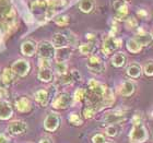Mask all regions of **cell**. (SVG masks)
Wrapping results in <instances>:
<instances>
[{"instance_id": "cell-1", "label": "cell", "mask_w": 153, "mask_h": 143, "mask_svg": "<svg viewBox=\"0 0 153 143\" xmlns=\"http://www.w3.org/2000/svg\"><path fill=\"white\" fill-rule=\"evenodd\" d=\"M149 139V131L142 122L134 124L129 134V141L131 143H144Z\"/></svg>"}, {"instance_id": "cell-2", "label": "cell", "mask_w": 153, "mask_h": 143, "mask_svg": "<svg viewBox=\"0 0 153 143\" xmlns=\"http://www.w3.org/2000/svg\"><path fill=\"white\" fill-rule=\"evenodd\" d=\"M36 51L39 58H45V59H51L54 57V51L55 48L53 47L51 43L47 41H41L39 44L36 46Z\"/></svg>"}, {"instance_id": "cell-3", "label": "cell", "mask_w": 153, "mask_h": 143, "mask_svg": "<svg viewBox=\"0 0 153 143\" xmlns=\"http://www.w3.org/2000/svg\"><path fill=\"white\" fill-rule=\"evenodd\" d=\"M86 66H88V69H89L91 72L94 73H101L105 70V64L104 61L101 59L97 56H90L86 60Z\"/></svg>"}, {"instance_id": "cell-4", "label": "cell", "mask_w": 153, "mask_h": 143, "mask_svg": "<svg viewBox=\"0 0 153 143\" xmlns=\"http://www.w3.org/2000/svg\"><path fill=\"white\" fill-rule=\"evenodd\" d=\"M30 69H31V66H30L29 61L25 59H19V60L14 61L12 64V67H11V70L20 76H27Z\"/></svg>"}, {"instance_id": "cell-5", "label": "cell", "mask_w": 153, "mask_h": 143, "mask_svg": "<svg viewBox=\"0 0 153 143\" xmlns=\"http://www.w3.org/2000/svg\"><path fill=\"white\" fill-rule=\"evenodd\" d=\"M121 44H123V41H121V39H119V38H114V37H107L104 41V43H103V46H102V51L104 53V54L106 55V56H108V55H111L114 50H116L118 47H120Z\"/></svg>"}, {"instance_id": "cell-6", "label": "cell", "mask_w": 153, "mask_h": 143, "mask_svg": "<svg viewBox=\"0 0 153 143\" xmlns=\"http://www.w3.org/2000/svg\"><path fill=\"white\" fill-rule=\"evenodd\" d=\"M60 126V116L56 113H51L44 120V128L47 131H55Z\"/></svg>"}, {"instance_id": "cell-7", "label": "cell", "mask_w": 153, "mask_h": 143, "mask_svg": "<svg viewBox=\"0 0 153 143\" xmlns=\"http://www.w3.org/2000/svg\"><path fill=\"white\" fill-rule=\"evenodd\" d=\"M27 130V124L24 121L21 120H16L12 121L11 124L8 126V132L11 136H20L26 132Z\"/></svg>"}, {"instance_id": "cell-8", "label": "cell", "mask_w": 153, "mask_h": 143, "mask_svg": "<svg viewBox=\"0 0 153 143\" xmlns=\"http://www.w3.org/2000/svg\"><path fill=\"white\" fill-rule=\"evenodd\" d=\"M113 8L116 11V18L118 20H123L128 16V4L124 0H115L113 3Z\"/></svg>"}, {"instance_id": "cell-9", "label": "cell", "mask_w": 153, "mask_h": 143, "mask_svg": "<svg viewBox=\"0 0 153 143\" xmlns=\"http://www.w3.org/2000/svg\"><path fill=\"white\" fill-rule=\"evenodd\" d=\"M71 105V96L67 93H61L55 99L53 106L57 109H66Z\"/></svg>"}, {"instance_id": "cell-10", "label": "cell", "mask_w": 153, "mask_h": 143, "mask_svg": "<svg viewBox=\"0 0 153 143\" xmlns=\"http://www.w3.org/2000/svg\"><path fill=\"white\" fill-rule=\"evenodd\" d=\"M72 49L70 47H61V48H55L54 57L57 62H66V61L71 57Z\"/></svg>"}, {"instance_id": "cell-11", "label": "cell", "mask_w": 153, "mask_h": 143, "mask_svg": "<svg viewBox=\"0 0 153 143\" xmlns=\"http://www.w3.org/2000/svg\"><path fill=\"white\" fill-rule=\"evenodd\" d=\"M14 78H16V73L11 69H4L2 74H0V89L6 90L7 87H9Z\"/></svg>"}, {"instance_id": "cell-12", "label": "cell", "mask_w": 153, "mask_h": 143, "mask_svg": "<svg viewBox=\"0 0 153 143\" xmlns=\"http://www.w3.org/2000/svg\"><path fill=\"white\" fill-rule=\"evenodd\" d=\"M16 107L20 113H30L33 108L32 101L26 96H22V97L16 99Z\"/></svg>"}, {"instance_id": "cell-13", "label": "cell", "mask_w": 153, "mask_h": 143, "mask_svg": "<svg viewBox=\"0 0 153 143\" xmlns=\"http://www.w3.org/2000/svg\"><path fill=\"white\" fill-rule=\"evenodd\" d=\"M125 120V115L124 113H121V111H112V113H108V114L105 116V121L106 124H120L121 121Z\"/></svg>"}, {"instance_id": "cell-14", "label": "cell", "mask_w": 153, "mask_h": 143, "mask_svg": "<svg viewBox=\"0 0 153 143\" xmlns=\"http://www.w3.org/2000/svg\"><path fill=\"white\" fill-rule=\"evenodd\" d=\"M13 109L7 101H0V120H8L12 117Z\"/></svg>"}, {"instance_id": "cell-15", "label": "cell", "mask_w": 153, "mask_h": 143, "mask_svg": "<svg viewBox=\"0 0 153 143\" xmlns=\"http://www.w3.org/2000/svg\"><path fill=\"white\" fill-rule=\"evenodd\" d=\"M69 44V41L66 35H64L62 33H56L53 36V39H51V45L54 48H61V47H66Z\"/></svg>"}, {"instance_id": "cell-16", "label": "cell", "mask_w": 153, "mask_h": 143, "mask_svg": "<svg viewBox=\"0 0 153 143\" xmlns=\"http://www.w3.org/2000/svg\"><path fill=\"white\" fill-rule=\"evenodd\" d=\"M138 41V43L143 47V46H148V45L150 44L151 41H152V34L147 31H144L142 29H139L138 30V33H137V38H136Z\"/></svg>"}, {"instance_id": "cell-17", "label": "cell", "mask_w": 153, "mask_h": 143, "mask_svg": "<svg viewBox=\"0 0 153 143\" xmlns=\"http://www.w3.org/2000/svg\"><path fill=\"white\" fill-rule=\"evenodd\" d=\"M36 51V44L33 41H25L21 45V53L24 56H33Z\"/></svg>"}, {"instance_id": "cell-18", "label": "cell", "mask_w": 153, "mask_h": 143, "mask_svg": "<svg viewBox=\"0 0 153 143\" xmlns=\"http://www.w3.org/2000/svg\"><path fill=\"white\" fill-rule=\"evenodd\" d=\"M134 92V84L132 81L130 80H126L121 83L120 87H119V93H120L123 96H130L132 95Z\"/></svg>"}, {"instance_id": "cell-19", "label": "cell", "mask_w": 153, "mask_h": 143, "mask_svg": "<svg viewBox=\"0 0 153 143\" xmlns=\"http://www.w3.org/2000/svg\"><path fill=\"white\" fill-rule=\"evenodd\" d=\"M30 7H31V10L35 13H41L45 12L48 8L47 1L46 0H32L30 2Z\"/></svg>"}, {"instance_id": "cell-20", "label": "cell", "mask_w": 153, "mask_h": 143, "mask_svg": "<svg viewBox=\"0 0 153 143\" xmlns=\"http://www.w3.org/2000/svg\"><path fill=\"white\" fill-rule=\"evenodd\" d=\"M34 97H35V101L39 105L46 106L48 104V101H49V92L47 90L41 89L34 94Z\"/></svg>"}, {"instance_id": "cell-21", "label": "cell", "mask_w": 153, "mask_h": 143, "mask_svg": "<svg viewBox=\"0 0 153 143\" xmlns=\"http://www.w3.org/2000/svg\"><path fill=\"white\" fill-rule=\"evenodd\" d=\"M141 72H142V68L139 64L137 62H132L128 66L127 68V74L130 78H134V79H137L141 76Z\"/></svg>"}, {"instance_id": "cell-22", "label": "cell", "mask_w": 153, "mask_h": 143, "mask_svg": "<svg viewBox=\"0 0 153 143\" xmlns=\"http://www.w3.org/2000/svg\"><path fill=\"white\" fill-rule=\"evenodd\" d=\"M94 6H95V0H80L79 2V9L83 13L92 12Z\"/></svg>"}, {"instance_id": "cell-23", "label": "cell", "mask_w": 153, "mask_h": 143, "mask_svg": "<svg viewBox=\"0 0 153 143\" xmlns=\"http://www.w3.org/2000/svg\"><path fill=\"white\" fill-rule=\"evenodd\" d=\"M37 76L42 82L48 83L53 80V71L51 70V68H42L38 71Z\"/></svg>"}, {"instance_id": "cell-24", "label": "cell", "mask_w": 153, "mask_h": 143, "mask_svg": "<svg viewBox=\"0 0 153 143\" xmlns=\"http://www.w3.org/2000/svg\"><path fill=\"white\" fill-rule=\"evenodd\" d=\"M112 64L114 67L116 68H121L124 67L125 64H126V55L124 53H117L115 54L112 58Z\"/></svg>"}, {"instance_id": "cell-25", "label": "cell", "mask_w": 153, "mask_h": 143, "mask_svg": "<svg viewBox=\"0 0 153 143\" xmlns=\"http://www.w3.org/2000/svg\"><path fill=\"white\" fill-rule=\"evenodd\" d=\"M126 46H127V49L132 54H137V53H140L141 49H142V46H141L136 38H130L128 39L127 43H126Z\"/></svg>"}, {"instance_id": "cell-26", "label": "cell", "mask_w": 153, "mask_h": 143, "mask_svg": "<svg viewBox=\"0 0 153 143\" xmlns=\"http://www.w3.org/2000/svg\"><path fill=\"white\" fill-rule=\"evenodd\" d=\"M95 49V45L93 41H89V43H85V44L80 45L79 50L82 55H91Z\"/></svg>"}, {"instance_id": "cell-27", "label": "cell", "mask_w": 153, "mask_h": 143, "mask_svg": "<svg viewBox=\"0 0 153 143\" xmlns=\"http://www.w3.org/2000/svg\"><path fill=\"white\" fill-rule=\"evenodd\" d=\"M70 22V18L69 16H65V14H60L55 18V23L59 26H66Z\"/></svg>"}, {"instance_id": "cell-28", "label": "cell", "mask_w": 153, "mask_h": 143, "mask_svg": "<svg viewBox=\"0 0 153 143\" xmlns=\"http://www.w3.org/2000/svg\"><path fill=\"white\" fill-rule=\"evenodd\" d=\"M119 128L116 126V124H109L108 127L105 129V133L111 138H114L116 137L118 133H119Z\"/></svg>"}, {"instance_id": "cell-29", "label": "cell", "mask_w": 153, "mask_h": 143, "mask_svg": "<svg viewBox=\"0 0 153 143\" xmlns=\"http://www.w3.org/2000/svg\"><path fill=\"white\" fill-rule=\"evenodd\" d=\"M69 121H70L72 124H74V126H81V124H82L81 118H80L79 115H76V113H71V114L69 115Z\"/></svg>"}, {"instance_id": "cell-30", "label": "cell", "mask_w": 153, "mask_h": 143, "mask_svg": "<svg viewBox=\"0 0 153 143\" xmlns=\"http://www.w3.org/2000/svg\"><path fill=\"white\" fill-rule=\"evenodd\" d=\"M67 70H68V67L65 62H57V64H56V71H57V73L59 76L66 74Z\"/></svg>"}, {"instance_id": "cell-31", "label": "cell", "mask_w": 153, "mask_h": 143, "mask_svg": "<svg viewBox=\"0 0 153 143\" xmlns=\"http://www.w3.org/2000/svg\"><path fill=\"white\" fill-rule=\"evenodd\" d=\"M85 93L86 91L83 89H78L74 93V101L76 102H81L83 99H85Z\"/></svg>"}, {"instance_id": "cell-32", "label": "cell", "mask_w": 153, "mask_h": 143, "mask_svg": "<svg viewBox=\"0 0 153 143\" xmlns=\"http://www.w3.org/2000/svg\"><path fill=\"white\" fill-rule=\"evenodd\" d=\"M143 72H144V74H146V76H153V62H152V60L148 61L147 64H144Z\"/></svg>"}, {"instance_id": "cell-33", "label": "cell", "mask_w": 153, "mask_h": 143, "mask_svg": "<svg viewBox=\"0 0 153 143\" xmlns=\"http://www.w3.org/2000/svg\"><path fill=\"white\" fill-rule=\"evenodd\" d=\"M94 114H95V110L93 107H85L83 109V117L86 119H92L94 117Z\"/></svg>"}, {"instance_id": "cell-34", "label": "cell", "mask_w": 153, "mask_h": 143, "mask_svg": "<svg viewBox=\"0 0 153 143\" xmlns=\"http://www.w3.org/2000/svg\"><path fill=\"white\" fill-rule=\"evenodd\" d=\"M61 83L65 84V85H71L74 83V80H72V76H71L70 73H66L64 76H61Z\"/></svg>"}, {"instance_id": "cell-35", "label": "cell", "mask_w": 153, "mask_h": 143, "mask_svg": "<svg viewBox=\"0 0 153 143\" xmlns=\"http://www.w3.org/2000/svg\"><path fill=\"white\" fill-rule=\"evenodd\" d=\"M92 142L93 143H106L107 140H106L105 136H103V134H101V133H97L92 138Z\"/></svg>"}, {"instance_id": "cell-36", "label": "cell", "mask_w": 153, "mask_h": 143, "mask_svg": "<svg viewBox=\"0 0 153 143\" xmlns=\"http://www.w3.org/2000/svg\"><path fill=\"white\" fill-rule=\"evenodd\" d=\"M126 25H127V27H129V29H134V27H137L138 26L137 20L131 16V18L127 19V21H126Z\"/></svg>"}, {"instance_id": "cell-37", "label": "cell", "mask_w": 153, "mask_h": 143, "mask_svg": "<svg viewBox=\"0 0 153 143\" xmlns=\"http://www.w3.org/2000/svg\"><path fill=\"white\" fill-rule=\"evenodd\" d=\"M38 64H39V69H42V68H49L51 67V60L45 59V58H39Z\"/></svg>"}, {"instance_id": "cell-38", "label": "cell", "mask_w": 153, "mask_h": 143, "mask_svg": "<svg viewBox=\"0 0 153 143\" xmlns=\"http://www.w3.org/2000/svg\"><path fill=\"white\" fill-rule=\"evenodd\" d=\"M71 76H72V80H74V82H81L82 81V76H81V73L79 72L78 70H72L71 71Z\"/></svg>"}, {"instance_id": "cell-39", "label": "cell", "mask_w": 153, "mask_h": 143, "mask_svg": "<svg viewBox=\"0 0 153 143\" xmlns=\"http://www.w3.org/2000/svg\"><path fill=\"white\" fill-rule=\"evenodd\" d=\"M99 84H100L99 81H96V80H94V79H91L89 81V89H94V87H96Z\"/></svg>"}, {"instance_id": "cell-40", "label": "cell", "mask_w": 153, "mask_h": 143, "mask_svg": "<svg viewBox=\"0 0 153 143\" xmlns=\"http://www.w3.org/2000/svg\"><path fill=\"white\" fill-rule=\"evenodd\" d=\"M137 14L140 16V18H143V19L148 16V12L146 11V10H143V9H139V10H138Z\"/></svg>"}, {"instance_id": "cell-41", "label": "cell", "mask_w": 153, "mask_h": 143, "mask_svg": "<svg viewBox=\"0 0 153 143\" xmlns=\"http://www.w3.org/2000/svg\"><path fill=\"white\" fill-rule=\"evenodd\" d=\"M24 18H25L26 22H27V23H32L33 22V16L31 14V13H26Z\"/></svg>"}, {"instance_id": "cell-42", "label": "cell", "mask_w": 153, "mask_h": 143, "mask_svg": "<svg viewBox=\"0 0 153 143\" xmlns=\"http://www.w3.org/2000/svg\"><path fill=\"white\" fill-rule=\"evenodd\" d=\"M0 143H9V140L4 134H0Z\"/></svg>"}, {"instance_id": "cell-43", "label": "cell", "mask_w": 153, "mask_h": 143, "mask_svg": "<svg viewBox=\"0 0 153 143\" xmlns=\"http://www.w3.org/2000/svg\"><path fill=\"white\" fill-rule=\"evenodd\" d=\"M38 143H51V139H48V138H43L42 140H39Z\"/></svg>"}, {"instance_id": "cell-44", "label": "cell", "mask_w": 153, "mask_h": 143, "mask_svg": "<svg viewBox=\"0 0 153 143\" xmlns=\"http://www.w3.org/2000/svg\"><path fill=\"white\" fill-rule=\"evenodd\" d=\"M106 143H109V142H108V141H107V142H106Z\"/></svg>"}]
</instances>
